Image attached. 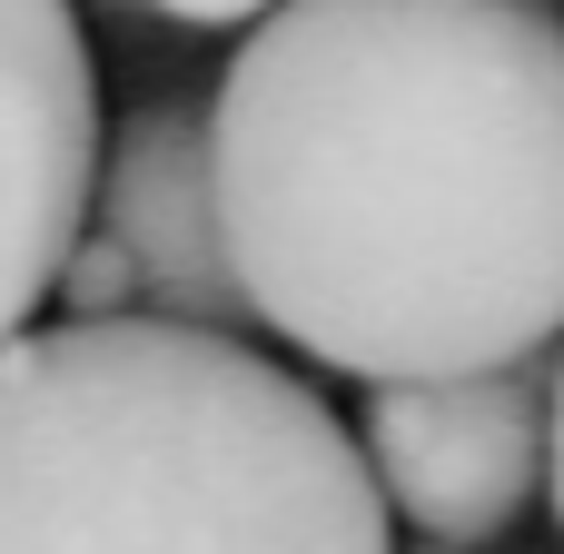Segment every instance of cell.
Instances as JSON below:
<instances>
[{
	"mask_svg": "<svg viewBox=\"0 0 564 554\" xmlns=\"http://www.w3.org/2000/svg\"><path fill=\"white\" fill-rule=\"evenodd\" d=\"M248 317L367 387L564 337V10L278 0L208 109Z\"/></svg>",
	"mask_w": 564,
	"mask_h": 554,
	"instance_id": "obj_1",
	"label": "cell"
},
{
	"mask_svg": "<svg viewBox=\"0 0 564 554\" xmlns=\"http://www.w3.org/2000/svg\"><path fill=\"white\" fill-rule=\"evenodd\" d=\"M0 554H397L367 446L278 357L119 317L0 347Z\"/></svg>",
	"mask_w": 564,
	"mask_h": 554,
	"instance_id": "obj_2",
	"label": "cell"
},
{
	"mask_svg": "<svg viewBox=\"0 0 564 554\" xmlns=\"http://www.w3.org/2000/svg\"><path fill=\"white\" fill-rule=\"evenodd\" d=\"M367 466L387 515H406L426 545L476 554L506 545L545 476H555V377H436V387H377L367 397Z\"/></svg>",
	"mask_w": 564,
	"mask_h": 554,
	"instance_id": "obj_3",
	"label": "cell"
},
{
	"mask_svg": "<svg viewBox=\"0 0 564 554\" xmlns=\"http://www.w3.org/2000/svg\"><path fill=\"white\" fill-rule=\"evenodd\" d=\"M99 188V69L69 0H0V347L50 307Z\"/></svg>",
	"mask_w": 564,
	"mask_h": 554,
	"instance_id": "obj_4",
	"label": "cell"
},
{
	"mask_svg": "<svg viewBox=\"0 0 564 554\" xmlns=\"http://www.w3.org/2000/svg\"><path fill=\"white\" fill-rule=\"evenodd\" d=\"M89 228L109 248H129L139 268V317L169 327H248V287H238V248L218 218V159H208V119L178 99H149L109 129L99 149V188H89Z\"/></svg>",
	"mask_w": 564,
	"mask_h": 554,
	"instance_id": "obj_5",
	"label": "cell"
},
{
	"mask_svg": "<svg viewBox=\"0 0 564 554\" xmlns=\"http://www.w3.org/2000/svg\"><path fill=\"white\" fill-rule=\"evenodd\" d=\"M50 297H59V327H119V317H139V268L99 228H79V248H69V268H59Z\"/></svg>",
	"mask_w": 564,
	"mask_h": 554,
	"instance_id": "obj_6",
	"label": "cell"
},
{
	"mask_svg": "<svg viewBox=\"0 0 564 554\" xmlns=\"http://www.w3.org/2000/svg\"><path fill=\"white\" fill-rule=\"evenodd\" d=\"M129 10H159V20H178V30H258L278 0H129Z\"/></svg>",
	"mask_w": 564,
	"mask_h": 554,
	"instance_id": "obj_7",
	"label": "cell"
},
{
	"mask_svg": "<svg viewBox=\"0 0 564 554\" xmlns=\"http://www.w3.org/2000/svg\"><path fill=\"white\" fill-rule=\"evenodd\" d=\"M545 496H555V515H564V367H555V476H545Z\"/></svg>",
	"mask_w": 564,
	"mask_h": 554,
	"instance_id": "obj_8",
	"label": "cell"
},
{
	"mask_svg": "<svg viewBox=\"0 0 564 554\" xmlns=\"http://www.w3.org/2000/svg\"><path fill=\"white\" fill-rule=\"evenodd\" d=\"M545 10H555V0H545Z\"/></svg>",
	"mask_w": 564,
	"mask_h": 554,
	"instance_id": "obj_9",
	"label": "cell"
}]
</instances>
